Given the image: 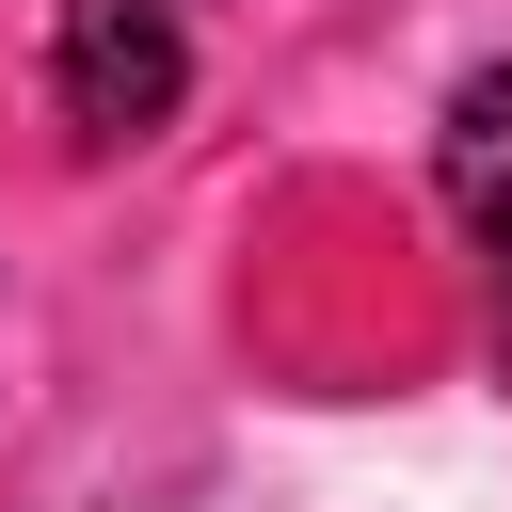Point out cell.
<instances>
[{
  "instance_id": "1",
  "label": "cell",
  "mask_w": 512,
  "mask_h": 512,
  "mask_svg": "<svg viewBox=\"0 0 512 512\" xmlns=\"http://www.w3.org/2000/svg\"><path fill=\"white\" fill-rule=\"evenodd\" d=\"M192 0H48V96L80 144H144L192 80Z\"/></svg>"
},
{
  "instance_id": "2",
  "label": "cell",
  "mask_w": 512,
  "mask_h": 512,
  "mask_svg": "<svg viewBox=\"0 0 512 512\" xmlns=\"http://www.w3.org/2000/svg\"><path fill=\"white\" fill-rule=\"evenodd\" d=\"M432 176H448V224H464V272H480V336H496V368H512V48L464 64Z\"/></svg>"
}]
</instances>
